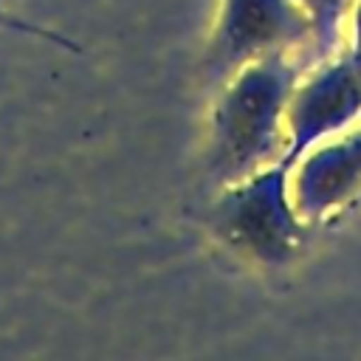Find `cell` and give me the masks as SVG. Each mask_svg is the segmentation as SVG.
Listing matches in <instances>:
<instances>
[{
  "label": "cell",
  "instance_id": "1",
  "mask_svg": "<svg viewBox=\"0 0 361 361\" xmlns=\"http://www.w3.org/2000/svg\"><path fill=\"white\" fill-rule=\"evenodd\" d=\"M0 28H8V31H20V34H31V37H42V39H51V42H59V45H71V48H73V42L62 39L59 34H54V31H45V28H39V25H34V23H25V20L14 17V14H6L3 8H0Z\"/></svg>",
  "mask_w": 361,
  "mask_h": 361
}]
</instances>
